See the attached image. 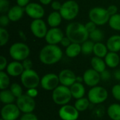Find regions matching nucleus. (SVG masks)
<instances>
[{"label":"nucleus","instance_id":"16","mask_svg":"<svg viewBox=\"0 0 120 120\" xmlns=\"http://www.w3.org/2000/svg\"><path fill=\"white\" fill-rule=\"evenodd\" d=\"M64 37L65 36L62 30L58 27H51L48 30L45 37V40L48 44L57 45L60 43Z\"/></svg>","mask_w":120,"mask_h":120},{"label":"nucleus","instance_id":"23","mask_svg":"<svg viewBox=\"0 0 120 120\" xmlns=\"http://www.w3.org/2000/svg\"><path fill=\"white\" fill-rule=\"evenodd\" d=\"M62 16L59 11H53L51 12L48 18H47V22L48 25L51 27H58L61 22H62Z\"/></svg>","mask_w":120,"mask_h":120},{"label":"nucleus","instance_id":"14","mask_svg":"<svg viewBox=\"0 0 120 120\" xmlns=\"http://www.w3.org/2000/svg\"><path fill=\"white\" fill-rule=\"evenodd\" d=\"M25 13L32 18L34 19H41L45 14V11L44 7L38 3H30L25 7Z\"/></svg>","mask_w":120,"mask_h":120},{"label":"nucleus","instance_id":"43","mask_svg":"<svg viewBox=\"0 0 120 120\" xmlns=\"http://www.w3.org/2000/svg\"><path fill=\"white\" fill-rule=\"evenodd\" d=\"M22 65L24 67V69L25 70H30V69H32V62L30 59L29 58H27L24 60L22 61Z\"/></svg>","mask_w":120,"mask_h":120},{"label":"nucleus","instance_id":"18","mask_svg":"<svg viewBox=\"0 0 120 120\" xmlns=\"http://www.w3.org/2000/svg\"><path fill=\"white\" fill-rule=\"evenodd\" d=\"M24 70L25 69L22 63L17 60H13L9 63L6 68V72L8 75L13 77L20 76Z\"/></svg>","mask_w":120,"mask_h":120},{"label":"nucleus","instance_id":"10","mask_svg":"<svg viewBox=\"0 0 120 120\" xmlns=\"http://www.w3.org/2000/svg\"><path fill=\"white\" fill-rule=\"evenodd\" d=\"M60 80L58 75L54 73H48L41 78V87L46 91H53L59 86Z\"/></svg>","mask_w":120,"mask_h":120},{"label":"nucleus","instance_id":"5","mask_svg":"<svg viewBox=\"0 0 120 120\" xmlns=\"http://www.w3.org/2000/svg\"><path fill=\"white\" fill-rule=\"evenodd\" d=\"M20 77L21 84L27 89L37 88L40 84L41 79L38 73L33 69L25 70Z\"/></svg>","mask_w":120,"mask_h":120},{"label":"nucleus","instance_id":"33","mask_svg":"<svg viewBox=\"0 0 120 120\" xmlns=\"http://www.w3.org/2000/svg\"><path fill=\"white\" fill-rule=\"evenodd\" d=\"M103 37H104L103 32L101 30L97 28L94 31L89 33V38L91 39V41H93L95 43L101 42V40H103Z\"/></svg>","mask_w":120,"mask_h":120},{"label":"nucleus","instance_id":"8","mask_svg":"<svg viewBox=\"0 0 120 120\" xmlns=\"http://www.w3.org/2000/svg\"><path fill=\"white\" fill-rule=\"evenodd\" d=\"M87 98L92 104H101L104 103L108 98L107 89L101 86L91 87L88 91Z\"/></svg>","mask_w":120,"mask_h":120},{"label":"nucleus","instance_id":"38","mask_svg":"<svg viewBox=\"0 0 120 120\" xmlns=\"http://www.w3.org/2000/svg\"><path fill=\"white\" fill-rule=\"evenodd\" d=\"M10 21L11 20H10V19L7 15L2 14L0 16V25H1V27H6L9 24Z\"/></svg>","mask_w":120,"mask_h":120},{"label":"nucleus","instance_id":"17","mask_svg":"<svg viewBox=\"0 0 120 120\" xmlns=\"http://www.w3.org/2000/svg\"><path fill=\"white\" fill-rule=\"evenodd\" d=\"M60 84L61 85L70 87L77 81V76L73 71L69 69L61 70L58 75Z\"/></svg>","mask_w":120,"mask_h":120},{"label":"nucleus","instance_id":"25","mask_svg":"<svg viewBox=\"0 0 120 120\" xmlns=\"http://www.w3.org/2000/svg\"><path fill=\"white\" fill-rule=\"evenodd\" d=\"M91 65L94 70L97 71L99 73H101L106 70V63L105 60H103L102 58L94 56L91 60Z\"/></svg>","mask_w":120,"mask_h":120},{"label":"nucleus","instance_id":"11","mask_svg":"<svg viewBox=\"0 0 120 120\" xmlns=\"http://www.w3.org/2000/svg\"><path fill=\"white\" fill-rule=\"evenodd\" d=\"M20 112L16 104H6L1 110V118L4 120H17Z\"/></svg>","mask_w":120,"mask_h":120},{"label":"nucleus","instance_id":"6","mask_svg":"<svg viewBox=\"0 0 120 120\" xmlns=\"http://www.w3.org/2000/svg\"><path fill=\"white\" fill-rule=\"evenodd\" d=\"M79 11V6L77 2L74 0H68L62 4L59 12L63 19L72 20L77 16Z\"/></svg>","mask_w":120,"mask_h":120},{"label":"nucleus","instance_id":"21","mask_svg":"<svg viewBox=\"0 0 120 120\" xmlns=\"http://www.w3.org/2000/svg\"><path fill=\"white\" fill-rule=\"evenodd\" d=\"M105 62L106 65L110 68H117L120 62V56L116 52L109 51L108 54L104 58Z\"/></svg>","mask_w":120,"mask_h":120},{"label":"nucleus","instance_id":"47","mask_svg":"<svg viewBox=\"0 0 120 120\" xmlns=\"http://www.w3.org/2000/svg\"><path fill=\"white\" fill-rule=\"evenodd\" d=\"M71 43H72V41H70V39L68 37H64L63 38V39L61 40V41H60V44L63 46H64V47H65V48H67L68 46H70V44H71Z\"/></svg>","mask_w":120,"mask_h":120},{"label":"nucleus","instance_id":"12","mask_svg":"<svg viewBox=\"0 0 120 120\" xmlns=\"http://www.w3.org/2000/svg\"><path fill=\"white\" fill-rule=\"evenodd\" d=\"M58 116L61 120H77L79 117V112L74 105L67 104L60 108Z\"/></svg>","mask_w":120,"mask_h":120},{"label":"nucleus","instance_id":"36","mask_svg":"<svg viewBox=\"0 0 120 120\" xmlns=\"http://www.w3.org/2000/svg\"><path fill=\"white\" fill-rule=\"evenodd\" d=\"M9 9V1L8 0H0V13L1 14L8 13Z\"/></svg>","mask_w":120,"mask_h":120},{"label":"nucleus","instance_id":"9","mask_svg":"<svg viewBox=\"0 0 120 120\" xmlns=\"http://www.w3.org/2000/svg\"><path fill=\"white\" fill-rule=\"evenodd\" d=\"M17 106L20 109V112L23 114L32 112L36 107V102L34 98L29 96L28 95L22 94L21 96L16 99Z\"/></svg>","mask_w":120,"mask_h":120},{"label":"nucleus","instance_id":"28","mask_svg":"<svg viewBox=\"0 0 120 120\" xmlns=\"http://www.w3.org/2000/svg\"><path fill=\"white\" fill-rule=\"evenodd\" d=\"M93 53L95 55V56L103 58L108 54V49L105 44L101 42H97V43H95L94 44Z\"/></svg>","mask_w":120,"mask_h":120},{"label":"nucleus","instance_id":"52","mask_svg":"<svg viewBox=\"0 0 120 120\" xmlns=\"http://www.w3.org/2000/svg\"><path fill=\"white\" fill-rule=\"evenodd\" d=\"M3 120V119H1V120Z\"/></svg>","mask_w":120,"mask_h":120},{"label":"nucleus","instance_id":"15","mask_svg":"<svg viewBox=\"0 0 120 120\" xmlns=\"http://www.w3.org/2000/svg\"><path fill=\"white\" fill-rule=\"evenodd\" d=\"M82 77L84 84L90 87L98 86V84L101 80L100 73L94 70L93 68L86 70L84 72Z\"/></svg>","mask_w":120,"mask_h":120},{"label":"nucleus","instance_id":"42","mask_svg":"<svg viewBox=\"0 0 120 120\" xmlns=\"http://www.w3.org/2000/svg\"><path fill=\"white\" fill-rule=\"evenodd\" d=\"M51 6L52 8V9L55 11H60L62 4L60 1H53L51 3Z\"/></svg>","mask_w":120,"mask_h":120},{"label":"nucleus","instance_id":"45","mask_svg":"<svg viewBox=\"0 0 120 120\" xmlns=\"http://www.w3.org/2000/svg\"><path fill=\"white\" fill-rule=\"evenodd\" d=\"M101 75V80H103V81H108L110 79L111 77V75H110V72L108 70H104L103 72H102L101 73H100Z\"/></svg>","mask_w":120,"mask_h":120},{"label":"nucleus","instance_id":"35","mask_svg":"<svg viewBox=\"0 0 120 120\" xmlns=\"http://www.w3.org/2000/svg\"><path fill=\"white\" fill-rule=\"evenodd\" d=\"M9 39V34L8 32L4 28L1 27H0V46H4L7 44Z\"/></svg>","mask_w":120,"mask_h":120},{"label":"nucleus","instance_id":"34","mask_svg":"<svg viewBox=\"0 0 120 120\" xmlns=\"http://www.w3.org/2000/svg\"><path fill=\"white\" fill-rule=\"evenodd\" d=\"M11 91L13 93V94L15 96V97L16 98H18V97L21 96L23 94V90L21 86V85H20L18 83H13L11 84L10 86V89Z\"/></svg>","mask_w":120,"mask_h":120},{"label":"nucleus","instance_id":"49","mask_svg":"<svg viewBox=\"0 0 120 120\" xmlns=\"http://www.w3.org/2000/svg\"><path fill=\"white\" fill-rule=\"evenodd\" d=\"M114 77L120 81V70H117L114 72Z\"/></svg>","mask_w":120,"mask_h":120},{"label":"nucleus","instance_id":"1","mask_svg":"<svg viewBox=\"0 0 120 120\" xmlns=\"http://www.w3.org/2000/svg\"><path fill=\"white\" fill-rule=\"evenodd\" d=\"M65 34L72 43L80 44L88 40L89 37V33L86 30L85 25L78 22L69 23L65 29Z\"/></svg>","mask_w":120,"mask_h":120},{"label":"nucleus","instance_id":"20","mask_svg":"<svg viewBox=\"0 0 120 120\" xmlns=\"http://www.w3.org/2000/svg\"><path fill=\"white\" fill-rule=\"evenodd\" d=\"M70 89L72 98L76 100L83 98L85 96L86 89H85L84 86L81 82H76L70 87Z\"/></svg>","mask_w":120,"mask_h":120},{"label":"nucleus","instance_id":"37","mask_svg":"<svg viewBox=\"0 0 120 120\" xmlns=\"http://www.w3.org/2000/svg\"><path fill=\"white\" fill-rule=\"evenodd\" d=\"M112 96L118 101H120V84H115L112 86L111 90Z\"/></svg>","mask_w":120,"mask_h":120},{"label":"nucleus","instance_id":"24","mask_svg":"<svg viewBox=\"0 0 120 120\" xmlns=\"http://www.w3.org/2000/svg\"><path fill=\"white\" fill-rule=\"evenodd\" d=\"M82 53V46L80 44L77 43H71L65 49V54L68 57L73 58L78 56Z\"/></svg>","mask_w":120,"mask_h":120},{"label":"nucleus","instance_id":"26","mask_svg":"<svg viewBox=\"0 0 120 120\" xmlns=\"http://www.w3.org/2000/svg\"><path fill=\"white\" fill-rule=\"evenodd\" d=\"M17 98L13 94L10 89L1 90L0 92V101L4 105L13 103Z\"/></svg>","mask_w":120,"mask_h":120},{"label":"nucleus","instance_id":"13","mask_svg":"<svg viewBox=\"0 0 120 120\" xmlns=\"http://www.w3.org/2000/svg\"><path fill=\"white\" fill-rule=\"evenodd\" d=\"M30 30L33 35L39 39L45 38L48 29L45 22L42 19H34L31 22Z\"/></svg>","mask_w":120,"mask_h":120},{"label":"nucleus","instance_id":"51","mask_svg":"<svg viewBox=\"0 0 120 120\" xmlns=\"http://www.w3.org/2000/svg\"><path fill=\"white\" fill-rule=\"evenodd\" d=\"M77 82H84V79H83V77H77Z\"/></svg>","mask_w":120,"mask_h":120},{"label":"nucleus","instance_id":"32","mask_svg":"<svg viewBox=\"0 0 120 120\" xmlns=\"http://www.w3.org/2000/svg\"><path fill=\"white\" fill-rule=\"evenodd\" d=\"M95 42L91 40H86L81 44L82 53L84 55H89L94 51Z\"/></svg>","mask_w":120,"mask_h":120},{"label":"nucleus","instance_id":"48","mask_svg":"<svg viewBox=\"0 0 120 120\" xmlns=\"http://www.w3.org/2000/svg\"><path fill=\"white\" fill-rule=\"evenodd\" d=\"M16 3L17 5L24 8L30 4V0H16Z\"/></svg>","mask_w":120,"mask_h":120},{"label":"nucleus","instance_id":"3","mask_svg":"<svg viewBox=\"0 0 120 120\" xmlns=\"http://www.w3.org/2000/svg\"><path fill=\"white\" fill-rule=\"evenodd\" d=\"M72 96L70 87L59 85L52 91V100L58 105H65L70 103Z\"/></svg>","mask_w":120,"mask_h":120},{"label":"nucleus","instance_id":"41","mask_svg":"<svg viewBox=\"0 0 120 120\" xmlns=\"http://www.w3.org/2000/svg\"><path fill=\"white\" fill-rule=\"evenodd\" d=\"M8 65L7 60L4 56H0V71H4Z\"/></svg>","mask_w":120,"mask_h":120},{"label":"nucleus","instance_id":"4","mask_svg":"<svg viewBox=\"0 0 120 120\" xmlns=\"http://www.w3.org/2000/svg\"><path fill=\"white\" fill-rule=\"evenodd\" d=\"M8 53L14 60L20 62L28 58L30 53V49L27 44L22 42H16L10 46Z\"/></svg>","mask_w":120,"mask_h":120},{"label":"nucleus","instance_id":"40","mask_svg":"<svg viewBox=\"0 0 120 120\" xmlns=\"http://www.w3.org/2000/svg\"><path fill=\"white\" fill-rule=\"evenodd\" d=\"M85 27L86 30L89 32V33H91V32L94 31L96 29V25L91 20L85 24Z\"/></svg>","mask_w":120,"mask_h":120},{"label":"nucleus","instance_id":"44","mask_svg":"<svg viewBox=\"0 0 120 120\" xmlns=\"http://www.w3.org/2000/svg\"><path fill=\"white\" fill-rule=\"evenodd\" d=\"M26 94L28 95L29 96L34 98L35 97L37 96L38 95V91L37 89V88H32V89H27L26 91Z\"/></svg>","mask_w":120,"mask_h":120},{"label":"nucleus","instance_id":"29","mask_svg":"<svg viewBox=\"0 0 120 120\" xmlns=\"http://www.w3.org/2000/svg\"><path fill=\"white\" fill-rule=\"evenodd\" d=\"M90 103H91V102L89 101L88 98L83 97V98L77 99L75 103L74 106L80 112H84V111L86 110L89 108Z\"/></svg>","mask_w":120,"mask_h":120},{"label":"nucleus","instance_id":"22","mask_svg":"<svg viewBox=\"0 0 120 120\" xmlns=\"http://www.w3.org/2000/svg\"><path fill=\"white\" fill-rule=\"evenodd\" d=\"M106 46L109 51L119 52L120 51V35L115 34L108 38Z\"/></svg>","mask_w":120,"mask_h":120},{"label":"nucleus","instance_id":"46","mask_svg":"<svg viewBox=\"0 0 120 120\" xmlns=\"http://www.w3.org/2000/svg\"><path fill=\"white\" fill-rule=\"evenodd\" d=\"M110 15H115L116 13H117V11H118V8L117 6L115 5H110L107 8Z\"/></svg>","mask_w":120,"mask_h":120},{"label":"nucleus","instance_id":"30","mask_svg":"<svg viewBox=\"0 0 120 120\" xmlns=\"http://www.w3.org/2000/svg\"><path fill=\"white\" fill-rule=\"evenodd\" d=\"M10 77L7 72L4 71H0V89L4 90L10 87Z\"/></svg>","mask_w":120,"mask_h":120},{"label":"nucleus","instance_id":"7","mask_svg":"<svg viewBox=\"0 0 120 120\" xmlns=\"http://www.w3.org/2000/svg\"><path fill=\"white\" fill-rule=\"evenodd\" d=\"M110 14L107 8L102 7H94L89 12V18L91 21L94 22L96 25H103L108 22Z\"/></svg>","mask_w":120,"mask_h":120},{"label":"nucleus","instance_id":"19","mask_svg":"<svg viewBox=\"0 0 120 120\" xmlns=\"http://www.w3.org/2000/svg\"><path fill=\"white\" fill-rule=\"evenodd\" d=\"M24 12H25V8L16 5L10 8L9 11L7 13V15L8 16L11 21L16 22L22 18L24 15Z\"/></svg>","mask_w":120,"mask_h":120},{"label":"nucleus","instance_id":"50","mask_svg":"<svg viewBox=\"0 0 120 120\" xmlns=\"http://www.w3.org/2000/svg\"><path fill=\"white\" fill-rule=\"evenodd\" d=\"M39 1L43 5H48L52 2V0H39Z\"/></svg>","mask_w":120,"mask_h":120},{"label":"nucleus","instance_id":"2","mask_svg":"<svg viewBox=\"0 0 120 120\" xmlns=\"http://www.w3.org/2000/svg\"><path fill=\"white\" fill-rule=\"evenodd\" d=\"M63 57V51L57 45L47 44L40 51L39 58L40 61L46 65H51L59 62Z\"/></svg>","mask_w":120,"mask_h":120},{"label":"nucleus","instance_id":"31","mask_svg":"<svg viewBox=\"0 0 120 120\" xmlns=\"http://www.w3.org/2000/svg\"><path fill=\"white\" fill-rule=\"evenodd\" d=\"M109 26L114 30L120 31V13H116L110 17Z\"/></svg>","mask_w":120,"mask_h":120},{"label":"nucleus","instance_id":"39","mask_svg":"<svg viewBox=\"0 0 120 120\" xmlns=\"http://www.w3.org/2000/svg\"><path fill=\"white\" fill-rule=\"evenodd\" d=\"M20 120H39L37 117L33 114L32 112L31 113H25V114H23L20 118Z\"/></svg>","mask_w":120,"mask_h":120},{"label":"nucleus","instance_id":"27","mask_svg":"<svg viewBox=\"0 0 120 120\" xmlns=\"http://www.w3.org/2000/svg\"><path fill=\"white\" fill-rule=\"evenodd\" d=\"M107 113L112 120H120V104L112 103L109 105Z\"/></svg>","mask_w":120,"mask_h":120}]
</instances>
